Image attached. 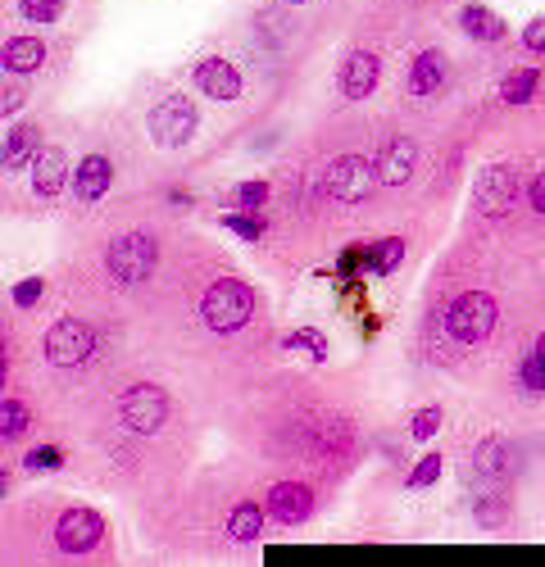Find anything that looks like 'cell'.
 Wrapping results in <instances>:
<instances>
[{
  "instance_id": "obj_1",
  "label": "cell",
  "mask_w": 545,
  "mask_h": 567,
  "mask_svg": "<svg viewBox=\"0 0 545 567\" xmlns=\"http://www.w3.org/2000/svg\"><path fill=\"white\" fill-rule=\"evenodd\" d=\"M200 313H205V323L214 327V332H241V327L250 323V313H255V291H250L246 282H232V277H223V282H214L205 291V300H200Z\"/></svg>"
},
{
  "instance_id": "obj_2",
  "label": "cell",
  "mask_w": 545,
  "mask_h": 567,
  "mask_svg": "<svg viewBox=\"0 0 545 567\" xmlns=\"http://www.w3.org/2000/svg\"><path fill=\"white\" fill-rule=\"evenodd\" d=\"M496 323H500V309H496V300L482 291L459 295L446 309V332H450V341H459V345L486 341V336L496 332Z\"/></svg>"
},
{
  "instance_id": "obj_3",
  "label": "cell",
  "mask_w": 545,
  "mask_h": 567,
  "mask_svg": "<svg viewBox=\"0 0 545 567\" xmlns=\"http://www.w3.org/2000/svg\"><path fill=\"white\" fill-rule=\"evenodd\" d=\"M155 259H159L155 236H150V232H123V236L109 241L105 264H109V273L119 277V282L132 286V282H146L150 268H155Z\"/></svg>"
},
{
  "instance_id": "obj_4",
  "label": "cell",
  "mask_w": 545,
  "mask_h": 567,
  "mask_svg": "<svg viewBox=\"0 0 545 567\" xmlns=\"http://www.w3.org/2000/svg\"><path fill=\"white\" fill-rule=\"evenodd\" d=\"M196 105L187 96H164L155 109H150V137L159 141L164 150H178L196 137Z\"/></svg>"
},
{
  "instance_id": "obj_5",
  "label": "cell",
  "mask_w": 545,
  "mask_h": 567,
  "mask_svg": "<svg viewBox=\"0 0 545 567\" xmlns=\"http://www.w3.org/2000/svg\"><path fill=\"white\" fill-rule=\"evenodd\" d=\"M327 196H337V200H364L368 191H373L377 182H382V173H377V164H368L364 155H341L332 159V168H327Z\"/></svg>"
},
{
  "instance_id": "obj_6",
  "label": "cell",
  "mask_w": 545,
  "mask_h": 567,
  "mask_svg": "<svg viewBox=\"0 0 545 567\" xmlns=\"http://www.w3.org/2000/svg\"><path fill=\"white\" fill-rule=\"evenodd\" d=\"M119 418H123V427L141 431V436H155L169 422V395L159 391V386H132L119 404Z\"/></svg>"
},
{
  "instance_id": "obj_7",
  "label": "cell",
  "mask_w": 545,
  "mask_h": 567,
  "mask_svg": "<svg viewBox=\"0 0 545 567\" xmlns=\"http://www.w3.org/2000/svg\"><path fill=\"white\" fill-rule=\"evenodd\" d=\"M91 350H96L91 327L73 323V318H64V323H55L46 332V359L55 363V368H82V363L91 359Z\"/></svg>"
},
{
  "instance_id": "obj_8",
  "label": "cell",
  "mask_w": 545,
  "mask_h": 567,
  "mask_svg": "<svg viewBox=\"0 0 545 567\" xmlns=\"http://www.w3.org/2000/svg\"><path fill=\"white\" fill-rule=\"evenodd\" d=\"M518 200V173L509 164H496V168H486L482 177H477V209L491 218L509 214Z\"/></svg>"
},
{
  "instance_id": "obj_9",
  "label": "cell",
  "mask_w": 545,
  "mask_h": 567,
  "mask_svg": "<svg viewBox=\"0 0 545 567\" xmlns=\"http://www.w3.org/2000/svg\"><path fill=\"white\" fill-rule=\"evenodd\" d=\"M100 513L91 509H69L60 513V522H55V545L64 549V554H87L91 545L100 540Z\"/></svg>"
},
{
  "instance_id": "obj_10",
  "label": "cell",
  "mask_w": 545,
  "mask_h": 567,
  "mask_svg": "<svg viewBox=\"0 0 545 567\" xmlns=\"http://www.w3.org/2000/svg\"><path fill=\"white\" fill-rule=\"evenodd\" d=\"M309 509H314V495H309V486H300V481H278V486L268 490V513H273V522H282V527H300V522L309 518Z\"/></svg>"
},
{
  "instance_id": "obj_11",
  "label": "cell",
  "mask_w": 545,
  "mask_h": 567,
  "mask_svg": "<svg viewBox=\"0 0 545 567\" xmlns=\"http://www.w3.org/2000/svg\"><path fill=\"white\" fill-rule=\"evenodd\" d=\"M377 78H382V64H377L373 50H350L346 64H341V96L364 100L377 87Z\"/></svg>"
},
{
  "instance_id": "obj_12",
  "label": "cell",
  "mask_w": 545,
  "mask_h": 567,
  "mask_svg": "<svg viewBox=\"0 0 545 567\" xmlns=\"http://www.w3.org/2000/svg\"><path fill=\"white\" fill-rule=\"evenodd\" d=\"M191 78H196V87L214 100H237L241 96V73H237V64H228V59H200L196 69H191Z\"/></svg>"
},
{
  "instance_id": "obj_13",
  "label": "cell",
  "mask_w": 545,
  "mask_h": 567,
  "mask_svg": "<svg viewBox=\"0 0 545 567\" xmlns=\"http://www.w3.org/2000/svg\"><path fill=\"white\" fill-rule=\"evenodd\" d=\"M414 168H418V141L409 137H391L382 146V155H377V173H382L387 186H405L414 177Z\"/></svg>"
},
{
  "instance_id": "obj_14",
  "label": "cell",
  "mask_w": 545,
  "mask_h": 567,
  "mask_svg": "<svg viewBox=\"0 0 545 567\" xmlns=\"http://www.w3.org/2000/svg\"><path fill=\"white\" fill-rule=\"evenodd\" d=\"M109 182H114V168H109V159L105 155H87L78 164V173H73V196H78L82 205H96V200L109 191Z\"/></svg>"
},
{
  "instance_id": "obj_15",
  "label": "cell",
  "mask_w": 545,
  "mask_h": 567,
  "mask_svg": "<svg viewBox=\"0 0 545 567\" xmlns=\"http://www.w3.org/2000/svg\"><path fill=\"white\" fill-rule=\"evenodd\" d=\"M477 472L491 477V481L514 477V472H518V450L509 445V440H500V436L482 440V445H477Z\"/></svg>"
},
{
  "instance_id": "obj_16",
  "label": "cell",
  "mask_w": 545,
  "mask_h": 567,
  "mask_svg": "<svg viewBox=\"0 0 545 567\" xmlns=\"http://www.w3.org/2000/svg\"><path fill=\"white\" fill-rule=\"evenodd\" d=\"M441 87H446V55L441 50H423L409 64V91L414 96H436Z\"/></svg>"
},
{
  "instance_id": "obj_17",
  "label": "cell",
  "mask_w": 545,
  "mask_h": 567,
  "mask_svg": "<svg viewBox=\"0 0 545 567\" xmlns=\"http://www.w3.org/2000/svg\"><path fill=\"white\" fill-rule=\"evenodd\" d=\"M60 186H64V150L50 146L32 159V191L41 200H50V196H60Z\"/></svg>"
},
{
  "instance_id": "obj_18",
  "label": "cell",
  "mask_w": 545,
  "mask_h": 567,
  "mask_svg": "<svg viewBox=\"0 0 545 567\" xmlns=\"http://www.w3.org/2000/svg\"><path fill=\"white\" fill-rule=\"evenodd\" d=\"M0 64H5V73H32L46 64V46H41L37 37H10Z\"/></svg>"
},
{
  "instance_id": "obj_19",
  "label": "cell",
  "mask_w": 545,
  "mask_h": 567,
  "mask_svg": "<svg viewBox=\"0 0 545 567\" xmlns=\"http://www.w3.org/2000/svg\"><path fill=\"white\" fill-rule=\"evenodd\" d=\"M459 23H464V32H468V37H477V41H500V37H505V23L486 10V5H464Z\"/></svg>"
},
{
  "instance_id": "obj_20",
  "label": "cell",
  "mask_w": 545,
  "mask_h": 567,
  "mask_svg": "<svg viewBox=\"0 0 545 567\" xmlns=\"http://www.w3.org/2000/svg\"><path fill=\"white\" fill-rule=\"evenodd\" d=\"M32 150H37V128H28L23 123L19 132H10V141H5V168H23V164H32Z\"/></svg>"
},
{
  "instance_id": "obj_21",
  "label": "cell",
  "mask_w": 545,
  "mask_h": 567,
  "mask_svg": "<svg viewBox=\"0 0 545 567\" xmlns=\"http://www.w3.org/2000/svg\"><path fill=\"white\" fill-rule=\"evenodd\" d=\"M536 82L541 78H536L532 69H514L505 82H500V96H505V105H527V100L536 96Z\"/></svg>"
},
{
  "instance_id": "obj_22",
  "label": "cell",
  "mask_w": 545,
  "mask_h": 567,
  "mask_svg": "<svg viewBox=\"0 0 545 567\" xmlns=\"http://www.w3.org/2000/svg\"><path fill=\"white\" fill-rule=\"evenodd\" d=\"M259 527H264V513H259L255 504H237V513L228 518V536L232 540H255Z\"/></svg>"
},
{
  "instance_id": "obj_23",
  "label": "cell",
  "mask_w": 545,
  "mask_h": 567,
  "mask_svg": "<svg viewBox=\"0 0 545 567\" xmlns=\"http://www.w3.org/2000/svg\"><path fill=\"white\" fill-rule=\"evenodd\" d=\"M523 386L527 391H545V332L536 336L527 359H523Z\"/></svg>"
},
{
  "instance_id": "obj_24",
  "label": "cell",
  "mask_w": 545,
  "mask_h": 567,
  "mask_svg": "<svg viewBox=\"0 0 545 567\" xmlns=\"http://www.w3.org/2000/svg\"><path fill=\"white\" fill-rule=\"evenodd\" d=\"M23 431H28V409H23L19 400H5V418H0V436H5V445H14Z\"/></svg>"
},
{
  "instance_id": "obj_25",
  "label": "cell",
  "mask_w": 545,
  "mask_h": 567,
  "mask_svg": "<svg viewBox=\"0 0 545 567\" xmlns=\"http://www.w3.org/2000/svg\"><path fill=\"white\" fill-rule=\"evenodd\" d=\"M19 14L32 23H55L64 14V0H19Z\"/></svg>"
},
{
  "instance_id": "obj_26",
  "label": "cell",
  "mask_w": 545,
  "mask_h": 567,
  "mask_svg": "<svg viewBox=\"0 0 545 567\" xmlns=\"http://www.w3.org/2000/svg\"><path fill=\"white\" fill-rule=\"evenodd\" d=\"M400 255H405V245H400V241L377 245L373 255H368V273H391V268L400 264Z\"/></svg>"
},
{
  "instance_id": "obj_27",
  "label": "cell",
  "mask_w": 545,
  "mask_h": 567,
  "mask_svg": "<svg viewBox=\"0 0 545 567\" xmlns=\"http://www.w3.org/2000/svg\"><path fill=\"white\" fill-rule=\"evenodd\" d=\"M232 200H237V209H259L268 200V186L264 182H241L237 191H232Z\"/></svg>"
},
{
  "instance_id": "obj_28",
  "label": "cell",
  "mask_w": 545,
  "mask_h": 567,
  "mask_svg": "<svg viewBox=\"0 0 545 567\" xmlns=\"http://www.w3.org/2000/svg\"><path fill=\"white\" fill-rule=\"evenodd\" d=\"M436 477H441V459H436V454H427V459L418 463L414 472H409V486H414V490H423V486H432Z\"/></svg>"
},
{
  "instance_id": "obj_29",
  "label": "cell",
  "mask_w": 545,
  "mask_h": 567,
  "mask_svg": "<svg viewBox=\"0 0 545 567\" xmlns=\"http://www.w3.org/2000/svg\"><path fill=\"white\" fill-rule=\"evenodd\" d=\"M23 463H28L32 472H41V468H60V463H64V454L55 450V445H41V450H32Z\"/></svg>"
},
{
  "instance_id": "obj_30",
  "label": "cell",
  "mask_w": 545,
  "mask_h": 567,
  "mask_svg": "<svg viewBox=\"0 0 545 567\" xmlns=\"http://www.w3.org/2000/svg\"><path fill=\"white\" fill-rule=\"evenodd\" d=\"M436 422H441V409H418V413H414V440H427V436H432Z\"/></svg>"
},
{
  "instance_id": "obj_31",
  "label": "cell",
  "mask_w": 545,
  "mask_h": 567,
  "mask_svg": "<svg viewBox=\"0 0 545 567\" xmlns=\"http://www.w3.org/2000/svg\"><path fill=\"white\" fill-rule=\"evenodd\" d=\"M523 46H527V50H536V55H545V14H541V19H532V23L523 28Z\"/></svg>"
},
{
  "instance_id": "obj_32",
  "label": "cell",
  "mask_w": 545,
  "mask_h": 567,
  "mask_svg": "<svg viewBox=\"0 0 545 567\" xmlns=\"http://www.w3.org/2000/svg\"><path fill=\"white\" fill-rule=\"evenodd\" d=\"M37 295H41L37 277H32V282H23V286H14V304H23V309H32V304H37Z\"/></svg>"
},
{
  "instance_id": "obj_33",
  "label": "cell",
  "mask_w": 545,
  "mask_h": 567,
  "mask_svg": "<svg viewBox=\"0 0 545 567\" xmlns=\"http://www.w3.org/2000/svg\"><path fill=\"white\" fill-rule=\"evenodd\" d=\"M228 227H232V232H237V236H246V241H255V236L264 232V227H259L255 218H228Z\"/></svg>"
},
{
  "instance_id": "obj_34",
  "label": "cell",
  "mask_w": 545,
  "mask_h": 567,
  "mask_svg": "<svg viewBox=\"0 0 545 567\" xmlns=\"http://www.w3.org/2000/svg\"><path fill=\"white\" fill-rule=\"evenodd\" d=\"M527 200H532L536 214H545V173H536V182H532V191H527Z\"/></svg>"
},
{
  "instance_id": "obj_35",
  "label": "cell",
  "mask_w": 545,
  "mask_h": 567,
  "mask_svg": "<svg viewBox=\"0 0 545 567\" xmlns=\"http://www.w3.org/2000/svg\"><path fill=\"white\" fill-rule=\"evenodd\" d=\"M14 105H23V91H5V114H14Z\"/></svg>"
},
{
  "instance_id": "obj_36",
  "label": "cell",
  "mask_w": 545,
  "mask_h": 567,
  "mask_svg": "<svg viewBox=\"0 0 545 567\" xmlns=\"http://www.w3.org/2000/svg\"><path fill=\"white\" fill-rule=\"evenodd\" d=\"M296 5H305V0H296Z\"/></svg>"
}]
</instances>
